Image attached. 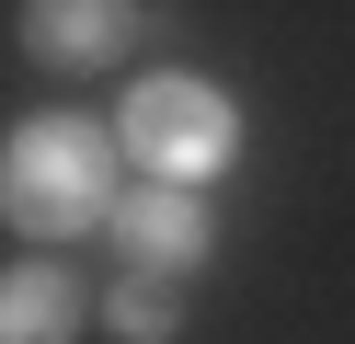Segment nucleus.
I'll list each match as a JSON object with an SVG mask.
<instances>
[{
  "instance_id": "6",
  "label": "nucleus",
  "mask_w": 355,
  "mask_h": 344,
  "mask_svg": "<svg viewBox=\"0 0 355 344\" xmlns=\"http://www.w3.org/2000/svg\"><path fill=\"white\" fill-rule=\"evenodd\" d=\"M92 321L115 344H184V287H172V275H115Z\"/></svg>"
},
{
  "instance_id": "5",
  "label": "nucleus",
  "mask_w": 355,
  "mask_h": 344,
  "mask_svg": "<svg viewBox=\"0 0 355 344\" xmlns=\"http://www.w3.org/2000/svg\"><path fill=\"white\" fill-rule=\"evenodd\" d=\"M80 333V275L69 264H0V344H69Z\"/></svg>"
},
{
  "instance_id": "4",
  "label": "nucleus",
  "mask_w": 355,
  "mask_h": 344,
  "mask_svg": "<svg viewBox=\"0 0 355 344\" xmlns=\"http://www.w3.org/2000/svg\"><path fill=\"white\" fill-rule=\"evenodd\" d=\"M149 0H24V58L46 69V81H80V69H115L126 46H138Z\"/></svg>"
},
{
  "instance_id": "1",
  "label": "nucleus",
  "mask_w": 355,
  "mask_h": 344,
  "mask_svg": "<svg viewBox=\"0 0 355 344\" xmlns=\"http://www.w3.org/2000/svg\"><path fill=\"white\" fill-rule=\"evenodd\" d=\"M103 206H115V138L103 126H80V115L46 104V115H24L0 138V218L24 229L35 252L103 229Z\"/></svg>"
},
{
  "instance_id": "2",
  "label": "nucleus",
  "mask_w": 355,
  "mask_h": 344,
  "mask_svg": "<svg viewBox=\"0 0 355 344\" xmlns=\"http://www.w3.org/2000/svg\"><path fill=\"white\" fill-rule=\"evenodd\" d=\"M115 149L138 161V172H161V183H207V172H230V149H241V104L207 69H149V81L126 92V115H115Z\"/></svg>"
},
{
  "instance_id": "3",
  "label": "nucleus",
  "mask_w": 355,
  "mask_h": 344,
  "mask_svg": "<svg viewBox=\"0 0 355 344\" xmlns=\"http://www.w3.org/2000/svg\"><path fill=\"white\" fill-rule=\"evenodd\" d=\"M103 241H115L126 275H172L184 287L195 264L218 252V218H207V183H115V206H103Z\"/></svg>"
}]
</instances>
